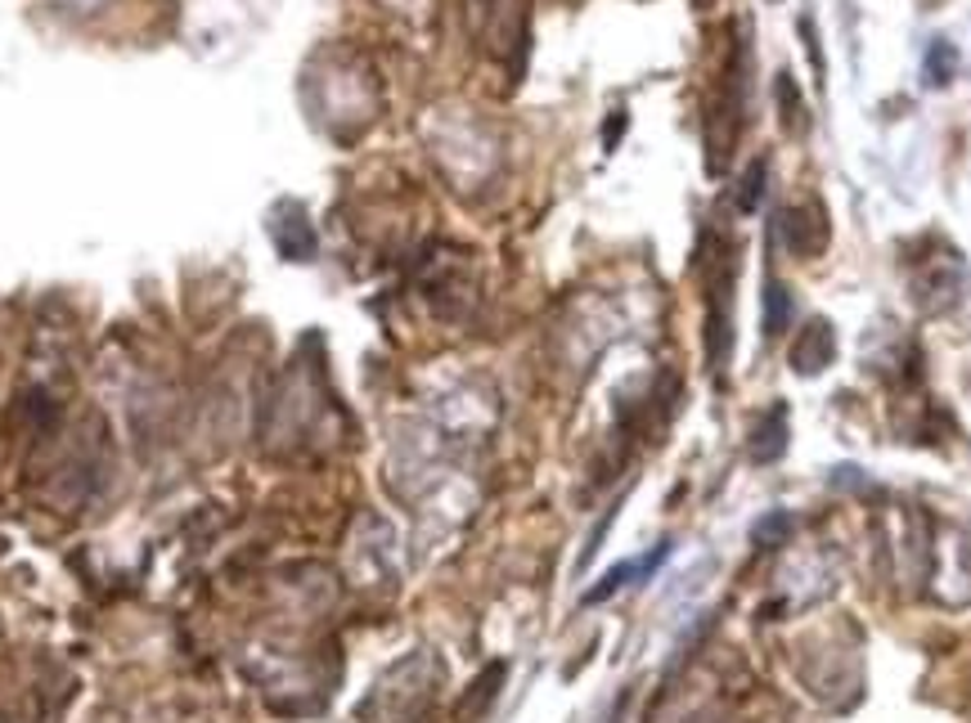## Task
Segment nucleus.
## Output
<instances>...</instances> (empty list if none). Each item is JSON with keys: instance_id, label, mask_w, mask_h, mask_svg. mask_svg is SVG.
I'll return each mask as SVG.
<instances>
[{"instance_id": "nucleus-2", "label": "nucleus", "mask_w": 971, "mask_h": 723, "mask_svg": "<svg viewBox=\"0 0 971 723\" xmlns=\"http://www.w3.org/2000/svg\"><path fill=\"white\" fill-rule=\"evenodd\" d=\"M782 230H788V243H792L796 256H818V252H824V243H828V216H824V207H818V203L792 207L788 216H782Z\"/></svg>"}, {"instance_id": "nucleus-3", "label": "nucleus", "mask_w": 971, "mask_h": 723, "mask_svg": "<svg viewBox=\"0 0 971 723\" xmlns=\"http://www.w3.org/2000/svg\"><path fill=\"white\" fill-rule=\"evenodd\" d=\"M782 449H788V413H782V409H769V418L756 427V445H752V454H756L760 463H774Z\"/></svg>"}, {"instance_id": "nucleus-7", "label": "nucleus", "mask_w": 971, "mask_h": 723, "mask_svg": "<svg viewBox=\"0 0 971 723\" xmlns=\"http://www.w3.org/2000/svg\"><path fill=\"white\" fill-rule=\"evenodd\" d=\"M788 526H792V521L778 513V517H769V521L756 526V540H778V535H788Z\"/></svg>"}, {"instance_id": "nucleus-4", "label": "nucleus", "mask_w": 971, "mask_h": 723, "mask_svg": "<svg viewBox=\"0 0 971 723\" xmlns=\"http://www.w3.org/2000/svg\"><path fill=\"white\" fill-rule=\"evenodd\" d=\"M782 328H788V288H782L778 279H769L765 284V333L782 337Z\"/></svg>"}, {"instance_id": "nucleus-6", "label": "nucleus", "mask_w": 971, "mask_h": 723, "mask_svg": "<svg viewBox=\"0 0 971 723\" xmlns=\"http://www.w3.org/2000/svg\"><path fill=\"white\" fill-rule=\"evenodd\" d=\"M500 678H504V665H491V670L481 674V683H477V701H464L459 710H464V714H468V710H481L485 701H491V697L500 692Z\"/></svg>"}, {"instance_id": "nucleus-1", "label": "nucleus", "mask_w": 971, "mask_h": 723, "mask_svg": "<svg viewBox=\"0 0 971 723\" xmlns=\"http://www.w3.org/2000/svg\"><path fill=\"white\" fill-rule=\"evenodd\" d=\"M832 360H837V333H832V324H828V320H810V324L796 333V341H792V369L805 373V377H814L818 369H828Z\"/></svg>"}, {"instance_id": "nucleus-5", "label": "nucleus", "mask_w": 971, "mask_h": 723, "mask_svg": "<svg viewBox=\"0 0 971 723\" xmlns=\"http://www.w3.org/2000/svg\"><path fill=\"white\" fill-rule=\"evenodd\" d=\"M760 194H765V162H752V171H746V180H742L738 207H742V212H756V207H760Z\"/></svg>"}]
</instances>
